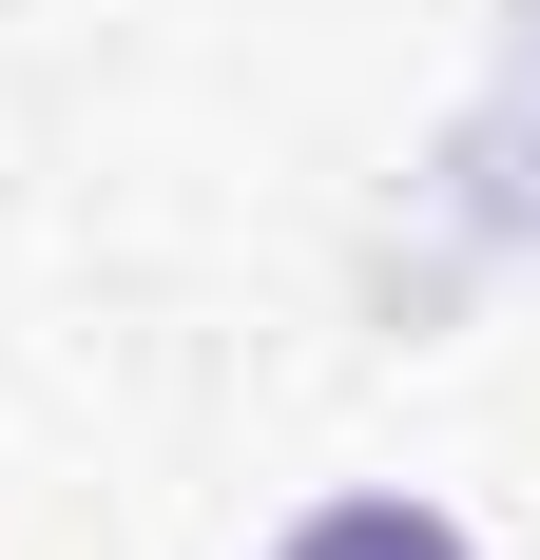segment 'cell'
<instances>
[{
	"instance_id": "cell-1",
	"label": "cell",
	"mask_w": 540,
	"mask_h": 560,
	"mask_svg": "<svg viewBox=\"0 0 540 560\" xmlns=\"http://www.w3.org/2000/svg\"><path fill=\"white\" fill-rule=\"evenodd\" d=\"M290 560H463V522H444V503H328Z\"/></svg>"
}]
</instances>
